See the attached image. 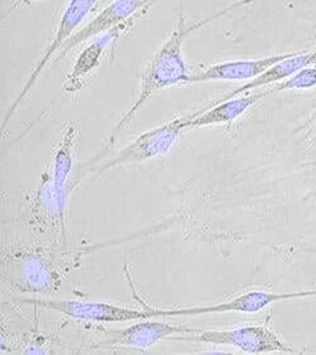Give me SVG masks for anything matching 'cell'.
<instances>
[{
    "label": "cell",
    "mask_w": 316,
    "mask_h": 355,
    "mask_svg": "<svg viewBox=\"0 0 316 355\" xmlns=\"http://www.w3.org/2000/svg\"><path fill=\"white\" fill-rule=\"evenodd\" d=\"M158 1L161 0H114L62 46L55 61L65 57L70 51L81 43L100 36L118 26L127 24L132 27L139 18L150 12L151 8L157 4Z\"/></svg>",
    "instance_id": "9c48e42d"
},
{
    "label": "cell",
    "mask_w": 316,
    "mask_h": 355,
    "mask_svg": "<svg viewBox=\"0 0 316 355\" xmlns=\"http://www.w3.org/2000/svg\"><path fill=\"white\" fill-rule=\"evenodd\" d=\"M315 64L314 60V51L311 52H299L294 57H290L288 60H283L281 62L271 66L268 70L261 73L257 78L247 81L245 85L239 86L237 89L231 90L229 93L224 94L219 99H216L211 104L223 103L227 100L233 99L239 95L254 92L259 87H267V86L279 84L281 81H285L286 78H291L296 72L300 71L302 69L313 66Z\"/></svg>",
    "instance_id": "5bb4252c"
},
{
    "label": "cell",
    "mask_w": 316,
    "mask_h": 355,
    "mask_svg": "<svg viewBox=\"0 0 316 355\" xmlns=\"http://www.w3.org/2000/svg\"><path fill=\"white\" fill-rule=\"evenodd\" d=\"M316 297V288L301 291L272 292L253 290L245 292L233 299L209 306H193L182 309H147L151 319L161 318H184V316H200L210 313H257L263 311L268 306L290 301V300Z\"/></svg>",
    "instance_id": "5b68a950"
},
{
    "label": "cell",
    "mask_w": 316,
    "mask_h": 355,
    "mask_svg": "<svg viewBox=\"0 0 316 355\" xmlns=\"http://www.w3.org/2000/svg\"><path fill=\"white\" fill-rule=\"evenodd\" d=\"M294 164L295 173L300 176V191L294 202L296 245L316 273V107L296 129Z\"/></svg>",
    "instance_id": "7a4b0ae2"
},
{
    "label": "cell",
    "mask_w": 316,
    "mask_h": 355,
    "mask_svg": "<svg viewBox=\"0 0 316 355\" xmlns=\"http://www.w3.org/2000/svg\"><path fill=\"white\" fill-rule=\"evenodd\" d=\"M270 96L263 89L259 93L247 94L239 95L233 99L227 100L218 104H210L208 107H202L199 112L190 114L187 118L185 127L187 129L204 128L210 125H222L229 124L238 118H240L243 114L258 104L259 101Z\"/></svg>",
    "instance_id": "4fadbf2b"
},
{
    "label": "cell",
    "mask_w": 316,
    "mask_h": 355,
    "mask_svg": "<svg viewBox=\"0 0 316 355\" xmlns=\"http://www.w3.org/2000/svg\"><path fill=\"white\" fill-rule=\"evenodd\" d=\"M297 52H283L257 60H237L211 64L202 71L190 75L187 83H211V81H249L268 70L271 66L297 55Z\"/></svg>",
    "instance_id": "8fae6325"
},
{
    "label": "cell",
    "mask_w": 316,
    "mask_h": 355,
    "mask_svg": "<svg viewBox=\"0 0 316 355\" xmlns=\"http://www.w3.org/2000/svg\"><path fill=\"white\" fill-rule=\"evenodd\" d=\"M3 278L22 293H49L58 290L61 277L53 264L38 252L18 249L3 262Z\"/></svg>",
    "instance_id": "277c9868"
},
{
    "label": "cell",
    "mask_w": 316,
    "mask_h": 355,
    "mask_svg": "<svg viewBox=\"0 0 316 355\" xmlns=\"http://www.w3.org/2000/svg\"><path fill=\"white\" fill-rule=\"evenodd\" d=\"M314 60H315V64H316V50L314 51Z\"/></svg>",
    "instance_id": "ac0fdd59"
},
{
    "label": "cell",
    "mask_w": 316,
    "mask_h": 355,
    "mask_svg": "<svg viewBox=\"0 0 316 355\" xmlns=\"http://www.w3.org/2000/svg\"><path fill=\"white\" fill-rule=\"evenodd\" d=\"M21 305L36 306L49 311L61 313L70 319L89 322H130L150 319L148 310H136L130 307L114 305L100 301L82 300L42 299V297H18L15 300Z\"/></svg>",
    "instance_id": "ba28073f"
},
{
    "label": "cell",
    "mask_w": 316,
    "mask_h": 355,
    "mask_svg": "<svg viewBox=\"0 0 316 355\" xmlns=\"http://www.w3.org/2000/svg\"><path fill=\"white\" fill-rule=\"evenodd\" d=\"M316 86V64L308 66L299 72H296L291 78L281 81L279 84L267 86L266 92L268 95L291 92V90H310Z\"/></svg>",
    "instance_id": "2e32d148"
},
{
    "label": "cell",
    "mask_w": 316,
    "mask_h": 355,
    "mask_svg": "<svg viewBox=\"0 0 316 355\" xmlns=\"http://www.w3.org/2000/svg\"><path fill=\"white\" fill-rule=\"evenodd\" d=\"M128 28H130V26L123 24L93 38V41L80 52L72 66L71 72H69V75L66 76L62 86L64 92L67 94H76L82 90L84 86L87 85L89 76L100 66L101 58L105 51L116 41H119L123 32Z\"/></svg>",
    "instance_id": "7c38bea8"
},
{
    "label": "cell",
    "mask_w": 316,
    "mask_h": 355,
    "mask_svg": "<svg viewBox=\"0 0 316 355\" xmlns=\"http://www.w3.org/2000/svg\"><path fill=\"white\" fill-rule=\"evenodd\" d=\"M37 1H40V0H17L10 7L8 8L7 15H3V19H6L7 15H12L15 10H18L21 8L30 7L32 4H35Z\"/></svg>",
    "instance_id": "e0dca14e"
},
{
    "label": "cell",
    "mask_w": 316,
    "mask_h": 355,
    "mask_svg": "<svg viewBox=\"0 0 316 355\" xmlns=\"http://www.w3.org/2000/svg\"><path fill=\"white\" fill-rule=\"evenodd\" d=\"M200 330L202 329L173 325L156 319L138 320L130 327L105 331L107 340L101 341L100 347L150 349L159 341L168 340L175 335L194 334Z\"/></svg>",
    "instance_id": "30bf717a"
},
{
    "label": "cell",
    "mask_w": 316,
    "mask_h": 355,
    "mask_svg": "<svg viewBox=\"0 0 316 355\" xmlns=\"http://www.w3.org/2000/svg\"><path fill=\"white\" fill-rule=\"evenodd\" d=\"M168 340L231 347L249 354L300 353L295 347L282 340L272 329L265 325H247L227 330H200L194 334L175 335Z\"/></svg>",
    "instance_id": "3957f363"
},
{
    "label": "cell",
    "mask_w": 316,
    "mask_h": 355,
    "mask_svg": "<svg viewBox=\"0 0 316 355\" xmlns=\"http://www.w3.org/2000/svg\"><path fill=\"white\" fill-rule=\"evenodd\" d=\"M98 1L99 0H70L69 1L64 13L60 18L55 35L51 38L47 47L42 52V55L37 60L36 64H35L32 72L29 73V78L24 83L22 90L17 95L15 101L8 109L6 116L3 119V124H1L3 129L7 127L8 123L15 113L17 107H19V104L32 92V89L36 85V83L40 76L42 75L44 69L49 66L53 58H56L58 52L62 49V46L78 32L76 29L79 28L80 24L85 21L90 13L93 12Z\"/></svg>",
    "instance_id": "8992f818"
},
{
    "label": "cell",
    "mask_w": 316,
    "mask_h": 355,
    "mask_svg": "<svg viewBox=\"0 0 316 355\" xmlns=\"http://www.w3.org/2000/svg\"><path fill=\"white\" fill-rule=\"evenodd\" d=\"M252 3L253 0H238L229 4L228 7L223 8L199 21L191 19L186 12L181 10L173 33L152 55L151 60L146 64L142 72V78H141V89L133 104L127 110V113L124 114L119 121L115 124L114 128L112 129L103 148L91 159L80 166L79 170L76 172V176L73 178V184H78L80 180L85 178L89 172L95 171L96 166L107 158L109 152L114 150L124 130L128 128V125L136 118L138 112L144 107V104L148 101L153 94L171 86L187 83L190 73L187 70L186 61L182 53L184 44L187 40L210 23L224 18L231 12L237 10L239 8L249 6Z\"/></svg>",
    "instance_id": "6da1fadb"
},
{
    "label": "cell",
    "mask_w": 316,
    "mask_h": 355,
    "mask_svg": "<svg viewBox=\"0 0 316 355\" xmlns=\"http://www.w3.org/2000/svg\"><path fill=\"white\" fill-rule=\"evenodd\" d=\"M187 118L188 115L167 121L159 127L138 135L133 142L98 164L95 171L103 173L119 166L143 164L157 157L165 156L173 150L182 132L186 130L185 123Z\"/></svg>",
    "instance_id": "52a82bcc"
},
{
    "label": "cell",
    "mask_w": 316,
    "mask_h": 355,
    "mask_svg": "<svg viewBox=\"0 0 316 355\" xmlns=\"http://www.w3.org/2000/svg\"><path fill=\"white\" fill-rule=\"evenodd\" d=\"M78 141H79L78 127L73 123H69L62 132L58 150L55 152V156L52 159L51 181L55 191L65 199L67 196V185L73 168L75 150H76Z\"/></svg>",
    "instance_id": "9a60e30c"
}]
</instances>
